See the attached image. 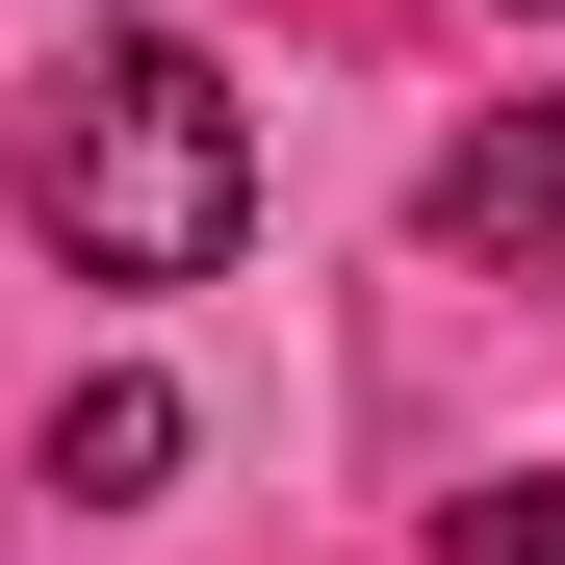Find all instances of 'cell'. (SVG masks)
Wrapping results in <instances>:
<instances>
[{"label":"cell","instance_id":"2","mask_svg":"<svg viewBox=\"0 0 565 565\" xmlns=\"http://www.w3.org/2000/svg\"><path fill=\"white\" fill-rule=\"evenodd\" d=\"M412 206H437V257H489V282H565V104H489V129L412 180Z\"/></svg>","mask_w":565,"mask_h":565},{"label":"cell","instance_id":"1","mask_svg":"<svg viewBox=\"0 0 565 565\" xmlns=\"http://www.w3.org/2000/svg\"><path fill=\"white\" fill-rule=\"evenodd\" d=\"M26 232L77 282H206L257 232V129H232V77L180 52V26H104V52H52V104H26Z\"/></svg>","mask_w":565,"mask_h":565},{"label":"cell","instance_id":"3","mask_svg":"<svg viewBox=\"0 0 565 565\" xmlns=\"http://www.w3.org/2000/svg\"><path fill=\"white\" fill-rule=\"evenodd\" d=\"M154 462H180V386H154V360H104V386L52 412V489H77V514H129Z\"/></svg>","mask_w":565,"mask_h":565},{"label":"cell","instance_id":"4","mask_svg":"<svg viewBox=\"0 0 565 565\" xmlns=\"http://www.w3.org/2000/svg\"><path fill=\"white\" fill-rule=\"evenodd\" d=\"M437 540H462V565H565V489H540V462H514V489H462Z\"/></svg>","mask_w":565,"mask_h":565}]
</instances>
